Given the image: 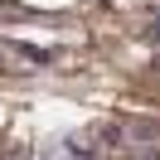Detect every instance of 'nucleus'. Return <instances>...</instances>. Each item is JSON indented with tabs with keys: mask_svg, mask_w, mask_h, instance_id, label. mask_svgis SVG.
Segmentation results:
<instances>
[{
	"mask_svg": "<svg viewBox=\"0 0 160 160\" xmlns=\"http://www.w3.org/2000/svg\"><path fill=\"white\" fill-rule=\"evenodd\" d=\"M63 155H68V160H92L97 146H92L88 136H68V141H63Z\"/></svg>",
	"mask_w": 160,
	"mask_h": 160,
	"instance_id": "obj_1",
	"label": "nucleus"
}]
</instances>
